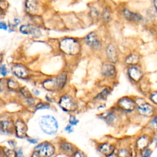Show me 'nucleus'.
<instances>
[{"label":"nucleus","mask_w":157,"mask_h":157,"mask_svg":"<svg viewBox=\"0 0 157 157\" xmlns=\"http://www.w3.org/2000/svg\"><path fill=\"white\" fill-rule=\"evenodd\" d=\"M82 41L78 38L66 37L62 39L59 43V48L61 52L66 55L75 57L80 55L82 50Z\"/></svg>","instance_id":"f257e3e1"},{"label":"nucleus","mask_w":157,"mask_h":157,"mask_svg":"<svg viewBox=\"0 0 157 157\" xmlns=\"http://www.w3.org/2000/svg\"><path fill=\"white\" fill-rule=\"evenodd\" d=\"M136 104V113L144 118L150 119L157 114V108L152 103L147 101L145 98L140 96H135Z\"/></svg>","instance_id":"f03ea898"},{"label":"nucleus","mask_w":157,"mask_h":157,"mask_svg":"<svg viewBox=\"0 0 157 157\" xmlns=\"http://www.w3.org/2000/svg\"><path fill=\"white\" fill-rule=\"evenodd\" d=\"M114 106L121 113L125 115H130L136 113V104L135 100V96H122L115 103Z\"/></svg>","instance_id":"7ed1b4c3"},{"label":"nucleus","mask_w":157,"mask_h":157,"mask_svg":"<svg viewBox=\"0 0 157 157\" xmlns=\"http://www.w3.org/2000/svg\"><path fill=\"white\" fill-rule=\"evenodd\" d=\"M68 77V74L66 72H63L54 78L44 81L43 83L44 87L46 90L51 91L61 90L66 85Z\"/></svg>","instance_id":"20e7f679"},{"label":"nucleus","mask_w":157,"mask_h":157,"mask_svg":"<svg viewBox=\"0 0 157 157\" xmlns=\"http://www.w3.org/2000/svg\"><path fill=\"white\" fill-rule=\"evenodd\" d=\"M82 43L94 52H100L103 48L101 38L96 31H91L86 34L82 39Z\"/></svg>","instance_id":"39448f33"},{"label":"nucleus","mask_w":157,"mask_h":157,"mask_svg":"<svg viewBox=\"0 0 157 157\" xmlns=\"http://www.w3.org/2000/svg\"><path fill=\"white\" fill-rule=\"evenodd\" d=\"M40 128L45 134L54 135L59 130V123L57 120L51 115H45L41 117L39 121Z\"/></svg>","instance_id":"423d86ee"},{"label":"nucleus","mask_w":157,"mask_h":157,"mask_svg":"<svg viewBox=\"0 0 157 157\" xmlns=\"http://www.w3.org/2000/svg\"><path fill=\"white\" fill-rule=\"evenodd\" d=\"M122 114H124L121 113L114 106L98 115L99 118L105 121L106 124L110 126H115L120 123L121 115Z\"/></svg>","instance_id":"0eeeda50"},{"label":"nucleus","mask_w":157,"mask_h":157,"mask_svg":"<svg viewBox=\"0 0 157 157\" xmlns=\"http://www.w3.org/2000/svg\"><path fill=\"white\" fill-rule=\"evenodd\" d=\"M153 136L154 134L145 131L135 138L133 147L137 155L142 150L149 148L153 144Z\"/></svg>","instance_id":"6e6552de"},{"label":"nucleus","mask_w":157,"mask_h":157,"mask_svg":"<svg viewBox=\"0 0 157 157\" xmlns=\"http://www.w3.org/2000/svg\"><path fill=\"white\" fill-rule=\"evenodd\" d=\"M125 73L128 79L133 85H139L145 77L143 68L140 65L126 67Z\"/></svg>","instance_id":"1a4fd4ad"},{"label":"nucleus","mask_w":157,"mask_h":157,"mask_svg":"<svg viewBox=\"0 0 157 157\" xmlns=\"http://www.w3.org/2000/svg\"><path fill=\"white\" fill-rule=\"evenodd\" d=\"M60 108L66 112L74 113L79 109V104L71 95L65 94L61 96L59 102Z\"/></svg>","instance_id":"9d476101"},{"label":"nucleus","mask_w":157,"mask_h":157,"mask_svg":"<svg viewBox=\"0 0 157 157\" xmlns=\"http://www.w3.org/2000/svg\"><path fill=\"white\" fill-rule=\"evenodd\" d=\"M104 54L107 61L115 65L119 63L120 59L119 50L113 43H109L106 44L104 47Z\"/></svg>","instance_id":"9b49d317"},{"label":"nucleus","mask_w":157,"mask_h":157,"mask_svg":"<svg viewBox=\"0 0 157 157\" xmlns=\"http://www.w3.org/2000/svg\"><path fill=\"white\" fill-rule=\"evenodd\" d=\"M117 69L115 65L108 61H104L101 66V75L106 79H115L117 75Z\"/></svg>","instance_id":"f8f14e48"},{"label":"nucleus","mask_w":157,"mask_h":157,"mask_svg":"<svg viewBox=\"0 0 157 157\" xmlns=\"http://www.w3.org/2000/svg\"><path fill=\"white\" fill-rule=\"evenodd\" d=\"M120 13L124 20L131 24H140L144 20V16L140 13L134 12L126 8L121 9Z\"/></svg>","instance_id":"ddd939ff"},{"label":"nucleus","mask_w":157,"mask_h":157,"mask_svg":"<svg viewBox=\"0 0 157 157\" xmlns=\"http://www.w3.org/2000/svg\"><path fill=\"white\" fill-rule=\"evenodd\" d=\"M118 145L115 143L109 141H104L98 143L96 149L98 153L103 157H106L116 152Z\"/></svg>","instance_id":"4468645a"},{"label":"nucleus","mask_w":157,"mask_h":157,"mask_svg":"<svg viewBox=\"0 0 157 157\" xmlns=\"http://www.w3.org/2000/svg\"><path fill=\"white\" fill-rule=\"evenodd\" d=\"M34 150L44 157H51L55 152L54 145L48 142L40 144Z\"/></svg>","instance_id":"2eb2a0df"},{"label":"nucleus","mask_w":157,"mask_h":157,"mask_svg":"<svg viewBox=\"0 0 157 157\" xmlns=\"http://www.w3.org/2000/svg\"><path fill=\"white\" fill-rule=\"evenodd\" d=\"M141 55L138 52H132L125 57L124 63L126 67L139 65L141 63Z\"/></svg>","instance_id":"dca6fc26"},{"label":"nucleus","mask_w":157,"mask_h":157,"mask_svg":"<svg viewBox=\"0 0 157 157\" xmlns=\"http://www.w3.org/2000/svg\"><path fill=\"white\" fill-rule=\"evenodd\" d=\"M60 149L63 154L68 157H71L78 148L70 142L63 141L60 144Z\"/></svg>","instance_id":"f3484780"},{"label":"nucleus","mask_w":157,"mask_h":157,"mask_svg":"<svg viewBox=\"0 0 157 157\" xmlns=\"http://www.w3.org/2000/svg\"><path fill=\"white\" fill-rule=\"evenodd\" d=\"M113 19V10L109 6H104L101 12L100 20L104 25H107Z\"/></svg>","instance_id":"a211bd4d"},{"label":"nucleus","mask_w":157,"mask_h":157,"mask_svg":"<svg viewBox=\"0 0 157 157\" xmlns=\"http://www.w3.org/2000/svg\"><path fill=\"white\" fill-rule=\"evenodd\" d=\"M135 152L137 154L135 149L133 150L129 145L128 146L124 145V146L119 147H117V150H116L117 157H133Z\"/></svg>","instance_id":"6ab92c4d"},{"label":"nucleus","mask_w":157,"mask_h":157,"mask_svg":"<svg viewBox=\"0 0 157 157\" xmlns=\"http://www.w3.org/2000/svg\"><path fill=\"white\" fill-rule=\"evenodd\" d=\"M16 135L20 138H24L27 136V126L24 121L19 119L15 124Z\"/></svg>","instance_id":"aec40b11"},{"label":"nucleus","mask_w":157,"mask_h":157,"mask_svg":"<svg viewBox=\"0 0 157 157\" xmlns=\"http://www.w3.org/2000/svg\"><path fill=\"white\" fill-rule=\"evenodd\" d=\"M12 71L16 76L22 79L27 77L29 74L28 69L24 65H20V64L14 65L12 68Z\"/></svg>","instance_id":"412c9836"},{"label":"nucleus","mask_w":157,"mask_h":157,"mask_svg":"<svg viewBox=\"0 0 157 157\" xmlns=\"http://www.w3.org/2000/svg\"><path fill=\"white\" fill-rule=\"evenodd\" d=\"M112 88L110 87H105L104 88L97 94L93 98L95 101H106L109 96L111 94Z\"/></svg>","instance_id":"4be33fe9"},{"label":"nucleus","mask_w":157,"mask_h":157,"mask_svg":"<svg viewBox=\"0 0 157 157\" xmlns=\"http://www.w3.org/2000/svg\"><path fill=\"white\" fill-rule=\"evenodd\" d=\"M145 129L148 131L147 132L152 134H155L157 132V114L149 119L145 126Z\"/></svg>","instance_id":"5701e85b"},{"label":"nucleus","mask_w":157,"mask_h":157,"mask_svg":"<svg viewBox=\"0 0 157 157\" xmlns=\"http://www.w3.org/2000/svg\"><path fill=\"white\" fill-rule=\"evenodd\" d=\"M20 31L25 34H31V35L36 36L40 31L35 27L31 25H22L20 27Z\"/></svg>","instance_id":"b1692460"},{"label":"nucleus","mask_w":157,"mask_h":157,"mask_svg":"<svg viewBox=\"0 0 157 157\" xmlns=\"http://www.w3.org/2000/svg\"><path fill=\"white\" fill-rule=\"evenodd\" d=\"M89 15L90 18L93 20H96L100 19V15H101V12L100 10L98 9L95 7H91L89 11Z\"/></svg>","instance_id":"393cba45"},{"label":"nucleus","mask_w":157,"mask_h":157,"mask_svg":"<svg viewBox=\"0 0 157 157\" xmlns=\"http://www.w3.org/2000/svg\"><path fill=\"white\" fill-rule=\"evenodd\" d=\"M0 126H1V128L3 131L9 132L10 129L12 128V123L9 120H4L1 121Z\"/></svg>","instance_id":"a878e982"},{"label":"nucleus","mask_w":157,"mask_h":157,"mask_svg":"<svg viewBox=\"0 0 157 157\" xmlns=\"http://www.w3.org/2000/svg\"><path fill=\"white\" fill-rule=\"evenodd\" d=\"M149 100L156 107L157 106V90L151 91L147 96Z\"/></svg>","instance_id":"bb28decb"},{"label":"nucleus","mask_w":157,"mask_h":157,"mask_svg":"<svg viewBox=\"0 0 157 157\" xmlns=\"http://www.w3.org/2000/svg\"><path fill=\"white\" fill-rule=\"evenodd\" d=\"M37 3L36 0H27L26 8L30 11H33L36 9Z\"/></svg>","instance_id":"cd10ccee"},{"label":"nucleus","mask_w":157,"mask_h":157,"mask_svg":"<svg viewBox=\"0 0 157 157\" xmlns=\"http://www.w3.org/2000/svg\"><path fill=\"white\" fill-rule=\"evenodd\" d=\"M153 154V150L150 147L142 150L139 154H138L137 156L139 157H152V155Z\"/></svg>","instance_id":"c85d7f7f"},{"label":"nucleus","mask_w":157,"mask_h":157,"mask_svg":"<svg viewBox=\"0 0 157 157\" xmlns=\"http://www.w3.org/2000/svg\"><path fill=\"white\" fill-rule=\"evenodd\" d=\"M68 122L69 124L70 125L73 126H75L79 124V120L77 118V117L75 115L71 114L69 115Z\"/></svg>","instance_id":"c756f323"},{"label":"nucleus","mask_w":157,"mask_h":157,"mask_svg":"<svg viewBox=\"0 0 157 157\" xmlns=\"http://www.w3.org/2000/svg\"><path fill=\"white\" fill-rule=\"evenodd\" d=\"M8 85L9 89L13 90H16L19 88V83L13 80H9L8 82Z\"/></svg>","instance_id":"7c9ffc66"},{"label":"nucleus","mask_w":157,"mask_h":157,"mask_svg":"<svg viewBox=\"0 0 157 157\" xmlns=\"http://www.w3.org/2000/svg\"><path fill=\"white\" fill-rule=\"evenodd\" d=\"M4 153L7 157H17V152L15 150L5 149Z\"/></svg>","instance_id":"2f4dec72"},{"label":"nucleus","mask_w":157,"mask_h":157,"mask_svg":"<svg viewBox=\"0 0 157 157\" xmlns=\"http://www.w3.org/2000/svg\"><path fill=\"white\" fill-rule=\"evenodd\" d=\"M71 157H87V156L82 150L78 149Z\"/></svg>","instance_id":"473e14b6"},{"label":"nucleus","mask_w":157,"mask_h":157,"mask_svg":"<svg viewBox=\"0 0 157 157\" xmlns=\"http://www.w3.org/2000/svg\"><path fill=\"white\" fill-rule=\"evenodd\" d=\"M21 94L24 95L25 98H31V94L29 90L27 89V87H23L22 89H20Z\"/></svg>","instance_id":"72a5a7b5"},{"label":"nucleus","mask_w":157,"mask_h":157,"mask_svg":"<svg viewBox=\"0 0 157 157\" xmlns=\"http://www.w3.org/2000/svg\"><path fill=\"white\" fill-rule=\"evenodd\" d=\"M50 107V104L48 103H40L36 106V109H45Z\"/></svg>","instance_id":"f704fd0d"},{"label":"nucleus","mask_w":157,"mask_h":157,"mask_svg":"<svg viewBox=\"0 0 157 157\" xmlns=\"http://www.w3.org/2000/svg\"><path fill=\"white\" fill-rule=\"evenodd\" d=\"M65 131L68 133V134H71V133H73L74 131V126L70 125L69 124H68V125H66L65 128Z\"/></svg>","instance_id":"c9c22d12"},{"label":"nucleus","mask_w":157,"mask_h":157,"mask_svg":"<svg viewBox=\"0 0 157 157\" xmlns=\"http://www.w3.org/2000/svg\"><path fill=\"white\" fill-rule=\"evenodd\" d=\"M0 71H1V75H3V76H6L8 74V69L5 65L1 66V69H0Z\"/></svg>","instance_id":"e433bc0d"},{"label":"nucleus","mask_w":157,"mask_h":157,"mask_svg":"<svg viewBox=\"0 0 157 157\" xmlns=\"http://www.w3.org/2000/svg\"><path fill=\"white\" fill-rule=\"evenodd\" d=\"M8 6V4L6 1H4V0H0V8L2 9H6Z\"/></svg>","instance_id":"4c0bfd02"},{"label":"nucleus","mask_w":157,"mask_h":157,"mask_svg":"<svg viewBox=\"0 0 157 157\" xmlns=\"http://www.w3.org/2000/svg\"><path fill=\"white\" fill-rule=\"evenodd\" d=\"M0 29L1 30H8V26L4 22H0Z\"/></svg>","instance_id":"58836bf2"},{"label":"nucleus","mask_w":157,"mask_h":157,"mask_svg":"<svg viewBox=\"0 0 157 157\" xmlns=\"http://www.w3.org/2000/svg\"><path fill=\"white\" fill-rule=\"evenodd\" d=\"M153 144L155 145V147H157V132L154 134L153 136Z\"/></svg>","instance_id":"ea45409f"},{"label":"nucleus","mask_w":157,"mask_h":157,"mask_svg":"<svg viewBox=\"0 0 157 157\" xmlns=\"http://www.w3.org/2000/svg\"><path fill=\"white\" fill-rule=\"evenodd\" d=\"M152 4H153V8L157 13V0H152Z\"/></svg>","instance_id":"a19ab883"},{"label":"nucleus","mask_w":157,"mask_h":157,"mask_svg":"<svg viewBox=\"0 0 157 157\" xmlns=\"http://www.w3.org/2000/svg\"><path fill=\"white\" fill-rule=\"evenodd\" d=\"M31 157H44V156H43L39 153H38V152H36V151H35V152H34L33 153V154L32 155Z\"/></svg>","instance_id":"79ce46f5"},{"label":"nucleus","mask_w":157,"mask_h":157,"mask_svg":"<svg viewBox=\"0 0 157 157\" xmlns=\"http://www.w3.org/2000/svg\"><path fill=\"white\" fill-rule=\"evenodd\" d=\"M28 141L32 144H36L38 142V140L36 139H28Z\"/></svg>","instance_id":"37998d69"},{"label":"nucleus","mask_w":157,"mask_h":157,"mask_svg":"<svg viewBox=\"0 0 157 157\" xmlns=\"http://www.w3.org/2000/svg\"><path fill=\"white\" fill-rule=\"evenodd\" d=\"M106 107V105L105 104H101L100 106H98V110H100V109H104Z\"/></svg>","instance_id":"c03bdc74"},{"label":"nucleus","mask_w":157,"mask_h":157,"mask_svg":"<svg viewBox=\"0 0 157 157\" xmlns=\"http://www.w3.org/2000/svg\"><path fill=\"white\" fill-rule=\"evenodd\" d=\"M14 22H15V23L16 24V25H17L18 24H19L20 23V20H19V19H15V20H14Z\"/></svg>","instance_id":"a18cd8bd"},{"label":"nucleus","mask_w":157,"mask_h":157,"mask_svg":"<svg viewBox=\"0 0 157 157\" xmlns=\"http://www.w3.org/2000/svg\"><path fill=\"white\" fill-rule=\"evenodd\" d=\"M1 59H2V57L1 55H0V61H1Z\"/></svg>","instance_id":"49530a36"}]
</instances>
